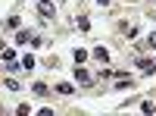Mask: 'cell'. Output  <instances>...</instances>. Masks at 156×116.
I'll return each mask as SVG.
<instances>
[{
    "mask_svg": "<svg viewBox=\"0 0 156 116\" xmlns=\"http://www.w3.org/2000/svg\"><path fill=\"white\" fill-rule=\"evenodd\" d=\"M34 66H37L34 57H31V54H25V57H22V69H34Z\"/></svg>",
    "mask_w": 156,
    "mask_h": 116,
    "instance_id": "8992f818",
    "label": "cell"
},
{
    "mask_svg": "<svg viewBox=\"0 0 156 116\" xmlns=\"http://www.w3.org/2000/svg\"><path fill=\"white\" fill-rule=\"evenodd\" d=\"M144 44H147V47H156V32H150V35H147V41H144Z\"/></svg>",
    "mask_w": 156,
    "mask_h": 116,
    "instance_id": "4fadbf2b",
    "label": "cell"
},
{
    "mask_svg": "<svg viewBox=\"0 0 156 116\" xmlns=\"http://www.w3.org/2000/svg\"><path fill=\"white\" fill-rule=\"evenodd\" d=\"M75 25H78L81 32H87V28H90V19H87V16H78V19H75Z\"/></svg>",
    "mask_w": 156,
    "mask_h": 116,
    "instance_id": "9c48e42d",
    "label": "cell"
},
{
    "mask_svg": "<svg viewBox=\"0 0 156 116\" xmlns=\"http://www.w3.org/2000/svg\"><path fill=\"white\" fill-rule=\"evenodd\" d=\"M56 91H59V94H66V97H69V94L75 91V88H72L69 82H59V85H56Z\"/></svg>",
    "mask_w": 156,
    "mask_h": 116,
    "instance_id": "ba28073f",
    "label": "cell"
},
{
    "mask_svg": "<svg viewBox=\"0 0 156 116\" xmlns=\"http://www.w3.org/2000/svg\"><path fill=\"white\" fill-rule=\"evenodd\" d=\"M140 110H144V113H156V107H153V100H144V104H140Z\"/></svg>",
    "mask_w": 156,
    "mask_h": 116,
    "instance_id": "7c38bea8",
    "label": "cell"
},
{
    "mask_svg": "<svg viewBox=\"0 0 156 116\" xmlns=\"http://www.w3.org/2000/svg\"><path fill=\"white\" fill-rule=\"evenodd\" d=\"M37 13H41V19H53V16H56L53 0H37Z\"/></svg>",
    "mask_w": 156,
    "mask_h": 116,
    "instance_id": "7a4b0ae2",
    "label": "cell"
},
{
    "mask_svg": "<svg viewBox=\"0 0 156 116\" xmlns=\"http://www.w3.org/2000/svg\"><path fill=\"white\" fill-rule=\"evenodd\" d=\"M84 60H87V50H75V63H78V66H81Z\"/></svg>",
    "mask_w": 156,
    "mask_h": 116,
    "instance_id": "30bf717a",
    "label": "cell"
},
{
    "mask_svg": "<svg viewBox=\"0 0 156 116\" xmlns=\"http://www.w3.org/2000/svg\"><path fill=\"white\" fill-rule=\"evenodd\" d=\"M16 41H19V44L41 47V44H44V38H41V35H34V32H28V28H19V32H16Z\"/></svg>",
    "mask_w": 156,
    "mask_h": 116,
    "instance_id": "6da1fadb",
    "label": "cell"
},
{
    "mask_svg": "<svg viewBox=\"0 0 156 116\" xmlns=\"http://www.w3.org/2000/svg\"><path fill=\"white\" fill-rule=\"evenodd\" d=\"M75 79L81 82V85H90V82H94V75H90L87 69H81V66H75Z\"/></svg>",
    "mask_w": 156,
    "mask_h": 116,
    "instance_id": "3957f363",
    "label": "cell"
},
{
    "mask_svg": "<svg viewBox=\"0 0 156 116\" xmlns=\"http://www.w3.org/2000/svg\"><path fill=\"white\" fill-rule=\"evenodd\" d=\"M137 66L144 69V72H156V60H147V57H140V60H137Z\"/></svg>",
    "mask_w": 156,
    "mask_h": 116,
    "instance_id": "5b68a950",
    "label": "cell"
},
{
    "mask_svg": "<svg viewBox=\"0 0 156 116\" xmlns=\"http://www.w3.org/2000/svg\"><path fill=\"white\" fill-rule=\"evenodd\" d=\"M31 91H34L37 97H47V94H50V91H47V85H44V82H37V85L31 88Z\"/></svg>",
    "mask_w": 156,
    "mask_h": 116,
    "instance_id": "52a82bcc",
    "label": "cell"
},
{
    "mask_svg": "<svg viewBox=\"0 0 156 116\" xmlns=\"http://www.w3.org/2000/svg\"><path fill=\"white\" fill-rule=\"evenodd\" d=\"M0 54H3V41H0Z\"/></svg>",
    "mask_w": 156,
    "mask_h": 116,
    "instance_id": "9a60e30c",
    "label": "cell"
},
{
    "mask_svg": "<svg viewBox=\"0 0 156 116\" xmlns=\"http://www.w3.org/2000/svg\"><path fill=\"white\" fill-rule=\"evenodd\" d=\"M3 85H6V91H19V82H16V79H6Z\"/></svg>",
    "mask_w": 156,
    "mask_h": 116,
    "instance_id": "8fae6325",
    "label": "cell"
},
{
    "mask_svg": "<svg viewBox=\"0 0 156 116\" xmlns=\"http://www.w3.org/2000/svg\"><path fill=\"white\" fill-rule=\"evenodd\" d=\"M90 57L100 60V63H106V60H109V50H106V47H94V50H90Z\"/></svg>",
    "mask_w": 156,
    "mask_h": 116,
    "instance_id": "277c9868",
    "label": "cell"
},
{
    "mask_svg": "<svg viewBox=\"0 0 156 116\" xmlns=\"http://www.w3.org/2000/svg\"><path fill=\"white\" fill-rule=\"evenodd\" d=\"M97 3H100V6H106V3H109V0H97Z\"/></svg>",
    "mask_w": 156,
    "mask_h": 116,
    "instance_id": "5bb4252c",
    "label": "cell"
}]
</instances>
